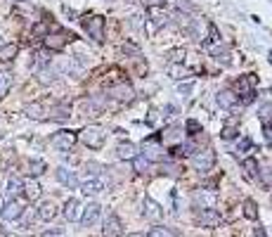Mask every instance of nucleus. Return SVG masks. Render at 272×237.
Wrapping results in <instances>:
<instances>
[{
    "mask_svg": "<svg viewBox=\"0 0 272 237\" xmlns=\"http://www.w3.org/2000/svg\"><path fill=\"white\" fill-rule=\"evenodd\" d=\"M78 140H81L85 147H90V150H100V147L104 145V128H100V126L83 128L81 133H78Z\"/></svg>",
    "mask_w": 272,
    "mask_h": 237,
    "instance_id": "obj_1",
    "label": "nucleus"
},
{
    "mask_svg": "<svg viewBox=\"0 0 272 237\" xmlns=\"http://www.w3.org/2000/svg\"><path fill=\"white\" fill-rule=\"evenodd\" d=\"M244 171H246V176H249V178L258 174V162H256L254 156H251V159H246V162H244Z\"/></svg>",
    "mask_w": 272,
    "mask_h": 237,
    "instance_id": "obj_31",
    "label": "nucleus"
},
{
    "mask_svg": "<svg viewBox=\"0 0 272 237\" xmlns=\"http://www.w3.org/2000/svg\"><path fill=\"white\" fill-rule=\"evenodd\" d=\"M2 206H5V200H2V197H0V211H2Z\"/></svg>",
    "mask_w": 272,
    "mask_h": 237,
    "instance_id": "obj_44",
    "label": "nucleus"
},
{
    "mask_svg": "<svg viewBox=\"0 0 272 237\" xmlns=\"http://www.w3.org/2000/svg\"><path fill=\"white\" fill-rule=\"evenodd\" d=\"M126 237H145V235H142V232H128Z\"/></svg>",
    "mask_w": 272,
    "mask_h": 237,
    "instance_id": "obj_43",
    "label": "nucleus"
},
{
    "mask_svg": "<svg viewBox=\"0 0 272 237\" xmlns=\"http://www.w3.org/2000/svg\"><path fill=\"white\" fill-rule=\"evenodd\" d=\"M213 57H216L218 62H223V64L230 62V52H227V50H220V48H213Z\"/></svg>",
    "mask_w": 272,
    "mask_h": 237,
    "instance_id": "obj_33",
    "label": "nucleus"
},
{
    "mask_svg": "<svg viewBox=\"0 0 272 237\" xmlns=\"http://www.w3.org/2000/svg\"><path fill=\"white\" fill-rule=\"evenodd\" d=\"M76 140H78V136H76L73 130H59V133H54V136L50 138V145H52L54 150L69 152V150L76 145Z\"/></svg>",
    "mask_w": 272,
    "mask_h": 237,
    "instance_id": "obj_3",
    "label": "nucleus"
},
{
    "mask_svg": "<svg viewBox=\"0 0 272 237\" xmlns=\"http://www.w3.org/2000/svg\"><path fill=\"white\" fill-rule=\"evenodd\" d=\"M5 237H17V235H5Z\"/></svg>",
    "mask_w": 272,
    "mask_h": 237,
    "instance_id": "obj_47",
    "label": "nucleus"
},
{
    "mask_svg": "<svg viewBox=\"0 0 272 237\" xmlns=\"http://www.w3.org/2000/svg\"><path fill=\"white\" fill-rule=\"evenodd\" d=\"M244 216H246L249 220H256V218H258V211H256V204H254L251 200H246V202H244Z\"/></svg>",
    "mask_w": 272,
    "mask_h": 237,
    "instance_id": "obj_28",
    "label": "nucleus"
},
{
    "mask_svg": "<svg viewBox=\"0 0 272 237\" xmlns=\"http://www.w3.org/2000/svg\"><path fill=\"white\" fill-rule=\"evenodd\" d=\"M40 237H59V232H54V230H52V232H43Z\"/></svg>",
    "mask_w": 272,
    "mask_h": 237,
    "instance_id": "obj_42",
    "label": "nucleus"
},
{
    "mask_svg": "<svg viewBox=\"0 0 272 237\" xmlns=\"http://www.w3.org/2000/svg\"><path fill=\"white\" fill-rule=\"evenodd\" d=\"M192 164H194V168H197V171H201V174H209L211 168L216 166V152H213V150L197 152V154H194V159H192Z\"/></svg>",
    "mask_w": 272,
    "mask_h": 237,
    "instance_id": "obj_4",
    "label": "nucleus"
},
{
    "mask_svg": "<svg viewBox=\"0 0 272 237\" xmlns=\"http://www.w3.org/2000/svg\"><path fill=\"white\" fill-rule=\"evenodd\" d=\"M199 223L204 228H216V226H220V214H218L216 209H201Z\"/></svg>",
    "mask_w": 272,
    "mask_h": 237,
    "instance_id": "obj_12",
    "label": "nucleus"
},
{
    "mask_svg": "<svg viewBox=\"0 0 272 237\" xmlns=\"http://www.w3.org/2000/svg\"><path fill=\"white\" fill-rule=\"evenodd\" d=\"M21 192L26 194V200H38L40 197V185H38L36 178H26V180H21Z\"/></svg>",
    "mask_w": 272,
    "mask_h": 237,
    "instance_id": "obj_13",
    "label": "nucleus"
},
{
    "mask_svg": "<svg viewBox=\"0 0 272 237\" xmlns=\"http://www.w3.org/2000/svg\"><path fill=\"white\" fill-rule=\"evenodd\" d=\"M116 154H118V159L133 162V159L137 156V147L133 145V142H121V145H118V150H116Z\"/></svg>",
    "mask_w": 272,
    "mask_h": 237,
    "instance_id": "obj_16",
    "label": "nucleus"
},
{
    "mask_svg": "<svg viewBox=\"0 0 272 237\" xmlns=\"http://www.w3.org/2000/svg\"><path fill=\"white\" fill-rule=\"evenodd\" d=\"M102 235L104 237H121L123 235V223L118 216H109L104 220V228H102Z\"/></svg>",
    "mask_w": 272,
    "mask_h": 237,
    "instance_id": "obj_10",
    "label": "nucleus"
},
{
    "mask_svg": "<svg viewBox=\"0 0 272 237\" xmlns=\"http://www.w3.org/2000/svg\"><path fill=\"white\" fill-rule=\"evenodd\" d=\"M237 133H239V128H235V126H225L223 128V140H232V138H237Z\"/></svg>",
    "mask_w": 272,
    "mask_h": 237,
    "instance_id": "obj_35",
    "label": "nucleus"
},
{
    "mask_svg": "<svg viewBox=\"0 0 272 237\" xmlns=\"http://www.w3.org/2000/svg\"><path fill=\"white\" fill-rule=\"evenodd\" d=\"M2 46H5V43H2V38H0V48H2Z\"/></svg>",
    "mask_w": 272,
    "mask_h": 237,
    "instance_id": "obj_46",
    "label": "nucleus"
},
{
    "mask_svg": "<svg viewBox=\"0 0 272 237\" xmlns=\"http://www.w3.org/2000/svg\"><path fill=\"white\" fill-rule=\"evenodd\" d=\"M19 192H21V180H19V178H9V182H7V194L12 197V200H17Z\"/></svg>",
    "mask_w": 272,
    "mask_h": 237,
    "instance_id": "obj_27",
    "label": "nucleus"
},
{
    "mask_svg": "<svg viewBox=\"0 0 272 237\" xmlns=\"http://www.w3.org/2000/svg\"><path fill=\"white\" fill-rule=\"evenodd\" d=\"M43 171H45V162L43 159H31L28 162V174L31 176H40Z\"/></svg>",
    "mask_w": 272,
    "mask_h": 237,
    "instance_id": "obj_24",
    "label": "nucleus"
},
{
    "mask_svg": "<svg viewBox=\"0 0 272 237\" xmlns=\"http://www.w3.org/2000/svg\"><path fill=\"white\" fill-rule=\"evenodd\" d=\"M237 102H239V95H237L235 90H223L220 95H218V104H220V107H225V110L237 107Z\"/></svg>",
    "mask_w": 272,
    "mask_h": 237,
    "instance_id": "obj_15",
    "label": "nucleus"
},
{
    "mask_svg": "<svg viewBox=\"0 0 272 237\" xmlns=\"http://www.w3.org/2000/svg\"><path fill=\"white\" fill-rule=\"evenodd\" d=\"M50 118H54V121H64V118H69V104H59V107H54L52 114H50Z\"/></svg>",
    "mask_w": 272,
    "mask_h": 237,
    "instance_id": "obj_25",
    "label": "nucleus"
},
{
    "mask_svg": "<svg viewBox=\"0 0 272 237\" xmlns=\"http://www.w3.org/2000/svg\"><path fill=\"white\" fill-rule=\"evenodd\" d=\"M199 130H201L199 121H194V118H192V121H187V133H190V136H197Z\"/></svg>",
    "mask_w": 272,
    "mask_h": 237,
    "instance_id": "obj_37",
    "label": "nucleus"
},
{
    "mask_svg": "<svg viewBox=\"0 0 272 237\" xmlns=\"http://www.w3.org/2000/svg\"><path fill=\"white\" fill-rule=\"evenodd\" d=\"M145 156L152 162V159H163V150L156 145V140H147L145 142Z\"/></svg>",
    "mask_w": 272,
    "mask_h": 237,
    "instance_id": "obj_20",
    "label": "nucleus"
},
{
    "mask_svg": "<svg viewBox=\"0 0 272 237\" xmlns=\"http://www.w3.org/2000/svg\"><path fill=\"white\" fill-rule=\"evenodd\" d=\"M85 171H88V178H97V176H102V171H104V168H102L100 164H85Z\"/></svg>",
    "mask_w": 272,
    "mask_h": 237,
    "instance_id": "obj_32",
    "label": "nucleus"
},
{
    "mask_svg": "<svg viewBox=\"0 0 272 237\" xmlns=\"http://www.w3.org/2000/svg\"><path fill=\"white\" fill-rule=\"evenodd\" d=\"M38 78H40V83H52V72H40V76H38Z\"/></svg>",
    "mask_w": 272,
    "mask_h": 237,
    "instance_id": "obj_40",
    "label": "nucleus"
},
{
    "mask_svg": "<svg viewBox=\"0 0 272 237\" xmlns=\"http://www.w3.org/2000/svg\"><path fill=\"white\" fill-rule=\"evenodd\" d=\"M145 237H173V232H171L168 228H161V226H156V228H152Z\"/></svg>",
    "mask_w": 272,
    "mask_h": 237,
    "instance_id": "obj_30",
    "label": "nucleus"
},
{
    "mask_svg": "<svg viewBox=\"0 0 272 237\" xmlns=\"http://www.w3.org/2000/svg\"><path fill=\"white\" fill-rule=\"evenodd\" d=\"M109 95H111V98H116V100H121V102H130L133 100V98H135V90H133V88H130V86H128V83H118V86H111V88H109Z\"/></svg>",
    "mask_w": 272,
    "mask_h": 237,
    "instance_id": "obj_9",
    "label": "nucleus"
},
{
    "mask_svg": "<svg viewBox=\"0 0 272 237\" xmlns=\"http://www.w3.org/2000/svg\"><path fill=\"white\" fill-rule=\"evenodd\" d=\"M258 116L263 118V121H268V118H272V102H268V104H263V107L258 110Z\"/></svg>",
    "mask_w": 272,
    "mask_h": 237,
    "instance_id": "obj_34",
    "label": "nucleus"
},
{
    "mask_svg": "<svg viewBox=\"0 0 272 237\" xmlns=\"http://www.w3.org/2000/svg\"><path fill=\"white\" fill-rule=\"evenodd\" d=\"M159 2H173V0H159Z\"/></svg>",
    "mask_w": 272,
    "mask_h": 237,
    "instance_id": "obj_45",
    "label": "nucleus"
},
{
    "mask_svg": "<svg viewBox=\"0 0 272 237\" xmlns=\"http://www.w3.org/2000/svg\"><path fill=\"white\" fill-rule=\"evenodd\" d=\"M66 40H71V36H64V34H57V36H45V48L47 50H62L66 46Z\"/></svg>",
    "mask_w": 272,
    "mask_h": 237,
    "instance_id": "obj_18",
    "label": "nucleus"
},
{
    "mask_svg": "<svg viewBox=\"0 0 272 237\" xmlns=\"http://www.w3.org/2000/svg\"><path fill=\"white\" fill-rule=\"evenodd\" d=\"M36 216H38L40 220H52L54 216H57V206H54L52 202H43V204L38 206Z\"/></svg>",
    "mask_w": 272,
    "mask_h": 237,
    "instance_id": "obj_17",
    "label": "nucleus"
},
{
    "mask_svg": "<svg viewBox=\"0 0 272 237\" xmlns=\"http://www.w3.org/2000/svg\"><path fill=\"white\" fill-rule=\"evenodd\" d=\"M194 202H197V204H204L201 209H213L216 194H213V192H197V194H194Z\"/></svg>",
    "mask_w": 272,
    "mask_h": 237,
    "instance_id": "obj_21",
    "label": "nucleus"
},
{
    "mask_svg": "<svg viewBox=\"0 0 272 237\" xmlns=\"http://www.w3.org/2000/svg\"><path fill=\"white\" fill-rule=\"evenodd\" d=\"M254 74H246L244 78H239L237 81V95H244V102H251L254 100Z\"/></svg>",
    "mask_w": 272,
    "mask_h": 237,
    "instance_id": "obj_7",
    "label": "nucleus"
},
{
    "mask_svg": "<svg viewBox=\"0 0 272 237\" xmlns=\"http://www.w3.org/2000/svg\"><path fill=\"white\" fill-rule=\"evenodd\" d=\"M109 188V180H104V176H97V178H88V180L81 182L83 194H100L102 190Z\"/></svg>",
    "mask_w": 272,
    "mask_h": 237,
    "instance_id": "obj_6",
    "label": "nucleus"
},
{
    "mask_svg": "<svg viewBox=\"0 0 272 237\" xmlns=\"http://www.w3.org/2000/svg\"><path fill=\"white\" fill-rule=\"evenodd\" d=\"M81 214H83V206L78 200H66V204H64V218L66 220H81Z\"/></svg>",
    "mask_w": 272,
    "mask_h": 237,
    "instance_id": "obj_11",
    "label": "nucleus"
},
{
    "mask_svg": "<svg viewBox=\"0 0 272 237\" xmlns=\"http://www.w3.org/2000/svg\"><path fill=\"white\" fill-rule=\"evenodd\" d=\"M100 214H102V206L100 204H88V206H83V214H81V223L85 226V228H90V226H95L97 220H100Z\"/></svg>",
    "mask_w": 272,
    "mask_h": 237,
    "instance_id": "obj_8",
    "label": "nucleus"
},
{
    "mask_svg": "<svg viewBox=\"0 0 272 237\" xmlns=\"http://www.w3.org/2000/svg\"><path fill=\"white\" fill-rule=\"evenodd\" d=\"M83 28L90 34V38L95 43H102L104 40V19L100 14H90V17L83 19Z\"/></svg>",
    "mask_w": 272,
    "mask_h": 237,
    "instance_id": "obj_2",
    "label": "nucleus"
},
{
    "mask_svg": "<svg viewBox=\"0 0 272 237\" xmlns=\"http://www.w3.org/2000/svg\"><path fill=\"white\" fill-rule=\"evenodd\" d=\"M133 164H135V171H137V174H145L147 168H149V164H152V162H149V159H147L145 154H137L135 159H133Z\"/></svg>",
    "mask_w": 272,
    "mask_h": 237,
    "instance_id": "obj_26",
    "label": "nucleus"
},
{
    "mask_svg": "<svg viewBox=\"0 0 272 237\" xmlns=\"http://www.w3.org/2000/svg\"><path fill=\"white\" fill-rule=\"evenodd\" d=\"M145 216H147L149 220H159V218L163 216L161 206H159V204H156L154 200H149V197L145 200Z\"/></svg>",
    "mask_w": 272,
    "mask_h": 237,
    "instance_id": "obj_19",
    "label": "nucleus"
},
{
    "mask_svg": "<svg viewBox=\"0 0 272 237\" xmlns=\"http://www.w3.org/2000/svg\"><path fill=\"white\" fill-rule=\"evenodd\" d=\"M57 180L62 182V185H66V188H76V185H78V178H76V174H73V171H69V168H64V166H59V168H57Z\"/></svg>",
    "mask_w": 272,
    "mask_h": 237,
    "instance_id": "obj_14",
    "label": "nucleus"
},
{
    "mask_svg": "<svg viewBox=\"0 0 272 237\" xmlns=\"http://www.w3.org/2000/svg\"><path fill=\"white\" fill-rule=\"evenodd\" d=\"M265 133H268V138H272V124H265Z\"/></svg>",
    "mask_w": 272,
    "mask_h": 237,
    "instance_id": "obj_41",
    "label": "nucleus"
},
{
    "mask_svg": "<svg viewBox=\"0 0 272 237\" xmlns=\"http://www.w3.org/2000/svg\"><path fill=\"white\" fill-rule=\"evenodd\" d=\"M19 52V48L14 46V43H5V46L0 48V60L2 62H9V60H14Z\"/></svg>",
    "mask_w": 272,
    "mask_h": 237,
    "instance_id": "obj_22",
    "label": "nucleus"
},
{
    "mask_svg": "<svg viewBox=\"0 0 272 237\" xmlns=\"http://www.w3.org/2000/svg\"><path fill=\"white\" fill-rule=\"evenodd\" d=\"M9 83H12V74H9V72H0V95H5V92H7Z\"/></svg>",
    "mask_w": 272,
    "mask_h": 237,
    "instance_id": "obj_29",
    "label": "nucleus"
},
{
    "mask_svg": "<svg viewBox=\"0 0 272 237\" xmlns=\"http://www.w3.org/2000/svg\"><path fill=\"white\" fill-rule=\"evenodd\" d=\"M258 174H261V180L265 185H272V166H265L263 171H258Z\"/></svg>",
    "mask_w": 272,
    "mask_h": 237,
    "instance_id": "obj_36",
    "label": "nucleus"
},
{
    "mask_svg": "<svg viewBox=\"0 0 272 237\" xmlns=\"http://www.w3.org/2000/svg\"><path fill=\"white\" fill-rule=\"evenodd\" d=\"M24 202L21 200H9L5 202V206H2V211H0V216L5 220H19L21 218V214H24Z\"/></svg>",
    "mask_w": 272,
    "mask_h": 237,
    "instance_id": "obj_5",
    "label": "nucleus"
},
{
    "mask_svg": "<svg viewBox=\"0 0 272 237\" xmlns=\"http://www.w3.org/2000/svg\"><path fill=\"white\" fill-rule=\"evenodd\" d=\"M47 62H50L47 52H38V55H36V66H45Z\"/></svg>",
    "mask_w": 272,
    "mask_h": 237,
    "instance_id": "obj_38",
    "label": "nucleus"
},
{
    "mask_svg": "<svg viewBox=\"0 0 272 237\" xmlns=\"http://www.w3.org/2000/svg\"><path fill=\"white\" fill-rule=\"evenodd\" d=\"M171 60H173V62H182V60H185V50H173Z\"/></svg>",
    "mask_w": 272,
    "mask_h": 237,
    "instance_id": "obj_39",
    "label": "nucleus"
},
{
    "mask_svg": "<svg viewBox=\"0 0 272 237\" xmlns=\"http://www.w3.org/2000/svg\"><path fill=\"white\" fill-rule=\"evenodd\" d=\"M24 114L31 118H43L45 116V110H43V104H38V102H31V104H26L24 107Z\"/></svg>",
    "mask_w": 272,
    "mask_h": 237,
    "instance_id": "obj_23",
    "label": "nucleus"
}]
</instances>
